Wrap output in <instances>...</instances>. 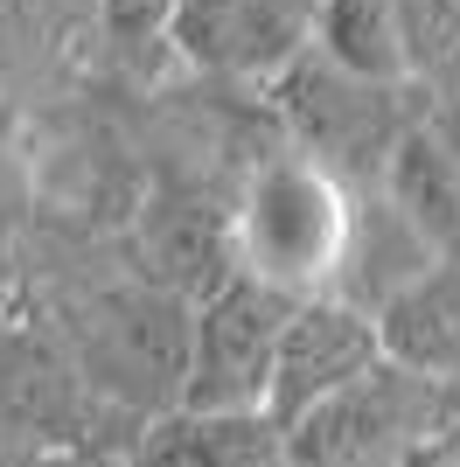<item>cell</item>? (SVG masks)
Returning a JSON list of instances; mask_svg holds the SVG:
<instances>
[{
  "instance_id": "obj_13",
  "label": "cell",
  "mask_w": 460,
  "mask_h": 467,
  "mask_svg": "<svg viewBox=\"0 0 460 467\" xmlns=\"http://www.w3.org/2000/svg\"><path fill=\"white\" fill-rule=\"evenodd\" d=\"M398 28H404L412 84L454 91L460 84V0H398Z\"/></svg>"
},
{
  "instance_id": "obj_9",
  "label": "cell",
  "mask_w": 460,
  "mask_h": 467,
  "mask_svg": "<svg viewBox=\"0 0 460 467\" xmlns=\"http://www.w3.org/2000/svg\"><path fill=\"white\" fill-rule=\"evenodd\" d=\"M433 265H440L433 244H425V237L391 210V195L377 189V195L356 202V231H349L342 273H335V286H328V293L349 300V307H363V314H383L391 300H404V293L419 286Z\"/></svg>"
},
{
  "instance_id": "obj_8",
  "label": "cell",
  "mask_w": 460,
  "mask_h": 467,
  "mask_svg": "<svg viewBox=\"0 0 460 467\" xmlns=\"http://www.w3.org/2000/svg\"><path fill=\"white\" fill-rule=\"evenodd\" d=\"M133 467H293L287 426L272 411H189L147 419Z\"/></svg>"
},
{
  "instance_id": "obj_15",
  "label": "cell",
  "mask_w": 460,
  "mask_h": 467,
  "mask_svg": "<svg viewBox=\"0 0 460 467\" xmlns=\"http://www.w3.org/2000/svg\"><path fill=\"white\" fill-rule=\"evenodd\" d=\"M21 210H28V168H21L15 140L0 133V237L21 223Z\"/></svg>"
},
{
  "instance_id": "obj_1",
  "label": "cell",
  "mask_w": 460,
  "mask_h": 467,
  "mask_svg": "<svg viewBox=\"0 0 460 467\" xmlns=\"http://www.w3.org/2000/svg\"><path fill=\"white\" fill-rule=\"evenodd\" d=\"M349 231H356V189H342V182L328 175L321 161H307L300 147L258 161L245 175L237 210H230L237 273L266 279V286H287V293H300V300L335 286Z\"/></svg>"
},
{
  "instance_id": "obj_12",
  "label": "cell",
  "mask_w": 460,
  "mask_h": 467,
  "mask_svg": "<svg viewBox=\"0 0 460 467\" xmlns=\"http://www.w3.org/2000/svg\"><path fill=\"white\" fill-rule=\"evenodd\" d=\"M314 49H321L328 63L356 70V78L412 84V63H404V28H398V0H328Z\"/></svg>"
},
{
  "instance_id": "obj_10",
  "label": "cell",
  "mask_w": 460,
  "mask_h": 467,
  "mask_svg": "<svg viewBox=\"0 0 460 467\" xmlns=\"http://www.w3.org/2000/svg\"><path fill=\"white\" fill-rule=\"evenodd\" d=\"M383 195H391V210L433 244L440 265H460V168L446 161L440 140H433V119L404 140L398 154H391Z\"/></svg>"
},
{
  "instance_id": "obj_5",
  "label": "cell",
  "mask_w": 460,
  "mask_h": 467,
  "mask_svg": "<svg viewBox=\"0 0 460 467\" xmlns=\"http://www.w3.org/2000/svg\"><path fill=\"white\" fill-rule=\"evenodd\" d=\"M440 377H419L404 363H377L363 384L328 398L287 426L293 467H404L440 432Z\"/></svg>"
},
{
  "instance_id": "obj_6",
  "label": "cell",
  "mask_w": 460,
  "mask_h": 467,
  "mask_svg": "<svg viewBox=\"0 0 460 467\" xmlns=\"http://www.w3.org/2000/svg\"><path fill=\"white\" fill-rule=\"evenodd\" d=\"M328 0H182L174 49L216 78H287L314 49Z\"/></svg>"
},
{
  "instance_id": "obj_2",
  "label": "cell",
  "mask_w": 460,
  "mask_h": 467,
  "mask_svg": "<svg viewBox=\"0 0 460 467\" xmlns=\"http://www.w3.org/2000/svg\"><path fill=\"white\" fill-rule=\"evenodd\" d=\"M272 105L287 119L293 147L307 161H321L356 195H377L391 175V154L433 119V112H412V84L356 78L342 63H328L321 49H307L287 78H272Z\"/></svg>"
},
{
  "instance_id": "obj_16",
  "label": "cell",
  "mask_w": 460,
  "mask_h": 467,
  "mask_svg": "<svg viewBox=\"0 0 460 467\" xmlns=\"http://www.w3.org/2000/svg\"><path fill=\"white\" fill-rule=\"evenodd\" d=\"M433 140H440V147H446V161L460 168V84L433 98Z\"/></svg>"
},
{
  "instance_id": "obj_3",
  "label": "cell",
  "mask_w": 460,
  "mask_h": 467,
  "mask_svg": "<svg viewBox=\"0 0 460 467\" xmlns=\"http://www.w3.org/2000/svg\"><path fill=\"white\" fill-rule=\"evenodd\" d=\"M300 314V293L230 273L195 300V349H189V411H266L279 349Z\"/></svg>"
},
{
  "instance_id": "obj_11",
  "label": "cell",
  "mask_w": 460,
  "mask_h": 467,
  "mask_svg": "<svg viewBox=\"0 0 460 467\" xmlns=\"http://www.w3.org/2000/svg\"><path fill=\"white\" fill-rule=\"evenodd\" d=\"M391 363L419 377H460V265H433L419 286L377 314Z\"/></svg>"
},
{
  "instance_id": "obj_4",
  "label": "cell",
  "mask_w": 460,
  "mask_h": 467,
  "mask_svg": "<svg viewBox=\"0 0 460 467\" xmlns=\"http://www.w3.org/2000/svg\"><path fill=\"white\" fill-rule=\"evenodd\" d=\"M189 349H195V307L168 286H119L98 293L84 314V370L126 405L174 411L189 398Z\"/></svg>"
},
{
  "instance_id": "obj_7",
  "label": "cell",
  "mask_w": 460,
  "mask_h": 467,
  "mask_svg": "<svg viewBox=\"0 0 460 467\" xmlns=\"http://www.w3.org/2000/svg\"><path fill=\"white\" fill-rule=\"evenodd\" d=\"M377 363H391L377 314L349 307L335 293H314V300H300V314H293V328H287V349H279V377H272L266 411L279 426H300L314 405L342 398L349 384H363Z\"/></svg>"
},
{
  "instance_id": "obj_14",
  "label": "cell",
  "mask_w": 460,
  "mask_h": 467,
  "mask_svg": "<svg viewBox=\"0 0 460 467\" xmlns=\"http://www.w3.org/2000/svg\"><path fill=\"white\" fill-rule=\"evenodd\" d=\"M98 15H105L119 49H140V42H174L182 0H98Z\"/></svg>"
}]
</instances>
